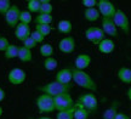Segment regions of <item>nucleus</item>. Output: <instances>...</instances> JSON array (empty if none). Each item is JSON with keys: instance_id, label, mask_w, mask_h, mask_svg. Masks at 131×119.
Returning <instances> with one entry per match:
<instances>
[{"instance_id": "1", "label": "nucleus", "mask_w": 131, "mask_h": 119, "mask_svg": "<svg viewBox=\"0 0 131 119\" xmlns=\"http://www.w3.org/2000/svg\"><path fill=\"white\" fill-rule=\"evenodd\" d=\"M72 80L74 81L79 88L85 89L89 92H96L97 91L96 81L91 78L89 73H86L85 71H78L75 68H72Z\"/></svg>"}, {"instance_id": "2", "label": "nucleus", "mask_w": 131, "mask_h": 119, "mask_svg": "<svg viewBox=\"0 0 131 119\" xmlns=\"http://www.w3.org/2000/svg\"><path fill=\"white\" fill-rule=\"evenodd\" d=\"M38 90L41 91V94L49 95L51 97H57L62 94H69L70 85H64V84H61L58 81L53 80L41 86H38Z\"/></svg>"}, {"instance_id": "3", "label": "nucleus", "mask_w": 131, "mask_h": 119, "mask_svg": "<svg viewBox=\"0 0 131 119\" xmlns=\"http://www.w3.org/2000/svg\"><path fill=\"white\" fill-rule=\"evenodd\" d=\"M80 105L81 107H84L85 110H88L91 113V112H96L98 110V100L97 96L95 95L94 92H86V94H81L79 95V97L77 99V102Z\"/></svg>"}, {"instance_id": "4", "label": "nucleus", "mask_w": 131, "mask_h": 119, "mask_svg": "<svg viewBox=\"0 0 131 119\" xmlns=\"http://www.w3.org/2000/svg\"><path fill=\"white\" fill-rule=\"evenodd\" d=\"M35 106H37L39 113L41 114H46V113H52L55 112V102H53V97L45 94L39 95L35 99Z\"/></svg>"}, {"instance_id": "5", "label": "nucleus", "mask_w": 131, "mask_h": 119, "mask_svg": "<svg viewBox=\"0 0 131 119\" xmlns=\"http://www.w3.org/2000/svg\"><path fill=\"white\" fill-rule=\"evenodd\" d=\"M53 102H55V111H57V112L72 110V108H74L75 105L70 94H62L57 97H53Z\"/></svg>"}, {"instance_id": "6", "label": "nucleus", "mask_w": 131, "mask_h": 119, "mask_svg": "<svg viewBox=\"0 0 131 119\" xmlns=\"http://www.w3.org/2000/svg\"><path fill=\"white\" fill-rule=\"evenodd\" d=\"M97 10L102 18L113 19L114 15L117 12V7L109 0H97Z\"/></svg>"}, {"instance_id": "7", "label": "nucleus", "mask_w": 131, "mask_h": 119, "mask_svg": "<svg viewBox=\"0 0 131 119\" xmlns=\"http://www.w3.org/2000/svg\"><path fill=\"white\" fill-rule=\"evenodd\" d=\"M113 22L115 24V27L118 29L123 30L125 34L130 33V21H129V17L127 15L120 9H117V12L113 17Z\"/></svg>"}, {"instance_id": "8", "label": "nucleus", "mask_w": 131, "mask_h": 119, "mask_svg": "<svg viewBox=\"0 0 131 119\" xmlns=\"http://www.w3.org/2000/svg\"><path fill=\"white\" fill-rule=\"evenodd\" d=\"M19 15H21V10L17 5L12 4L10 10L5 14L4 18L6 24L9 26L10 28H16V26L19 23Z\"/></svg>"}, {"instance_id": "9", "label": "nucleus", "mask_w": 131, "mask_h": 119, "mask_svg": "<svg viewBox=\"0 0 131 119\" xmlns=\"http://www.w3.org/2000/svg\"><path fill=\"white\" fill-rule=\"evenodd\" d=\"M85 38L88 39L90 43L95 44V45H98L103 39L106 38V35L102 32L101 27H94L92 26V27H89V28L85 30Z\"/></svg>"}, {"instance_id": "10", "label": "nucleus", "mask_w": 131, "mask_h": 119, "mask_svg": "<svg viewBox=\"0 0 131 119\" xmlns=\"http://www.w3.org/2000/svg\"><path fill=\"white\" fill-rule=\"evenodd\" d=\"M27 79V74L22 68H12L7 74V80L10 84H12L15 86L22 85Z\"/></svg>"}, {"instance_id": "11", "label": "nucleus", "mask_w": 131, "mask_h": 119, "mask_svg": "<svg viewBox=\"0 0 131 119\" xmlns=\"http://www.w3.org/2000/svg\"><path fill=\"white\" fill-rule=\"evenodd\" d=\"M75 48H77V43L75 39L70 35H67L64 38H62L58 43V50L64 55H70L74 52Z\"/></svg>"}, {"instance_id": "12", "label": "nucleus", "mask_w": 131, "mask_h": 119, "mask_svg": "<svg viewBox=\"0 0 131 119\" xmlns=\"http://www.w3.org/2000/svg\"><path fill=\"white\" fill-rule=\"evenodd\" d=\"M101 29L104 33V35H108L109 38H118V28L113 22V19L102 18L101 21Z\"/></svg>"}, {"instance_id": "13", "label": "nucleus", "mask_w": 131, "mask_h": 119, "mask_svg": "<svg viewBox=\"0 0 131 119\" xmlns=\"http://www.w3.org/2000/svg\"><path fill=\"white\" fill-rule=\"evenodd\" d=\"M30 33H32V30H30V26L29 24H24V23H18L16 26V28H15V37L17 40H19L21 43L26 40L27 38L30 37Z\"/></svg>"}, {"instance_id": "14", "label": "nucleus", "mask_w": 131, "mask_h": 119, "mask_svg": "<svg viewBox=\"0 0 131 119\" xmlns=\"http://www.w3.org/2000/svg\"><path fill=\"white\" fill-rule=\"evenodd\" d=\"M91 56L88 55V53H79L77 57H75V61H74V67L75 69L78 71H85L88 67L91 64Z\"/></svg>"}, {"instance_id": "15", "label": "nucleus", "mask_w": 131, "mask_h": 119, "mask_svg": "<svg viewBox=\"0 0 131 119\" xmlns=\"http://www.w3.org/2000/svg\"><path fill=\"white\" fill-rule=\"evenodd\" d=\"M55 80L64 84V85H70L72 81V68H62L55 74Z\"/></svg>"}, {"instance_id": "16", "label": "nucleus", "mask_w": 131, "mask_h": 119, "mask_svg": "<svg viewBox=\"0 0 131 119\" xmlns=\"http://www.w3.org/2000/svg\"><path fill=\"white\" fill-rule=\"evenodd\" d=\"M97 49L102 55H109V53H112L113 51H114L115 43H114L113 39H111V38H104L102 41L97 45Z\"/></svg>"}, {"instance_id": "17", "label": "nucleus", "mask_w": 131, "mask_h": 119, "mask_svg": "<svg viewBox=\"0 0 131 119\" xmlns=\"http://www.w3.org/2000/svg\"><path fill=\"white\" fill-rule=\"evenodd\" d=\"M118 79L124 84H131V68L129 67H120L118 69Z\"/></svg>"}, {"instance_id": "18", "label": "nucleus", "mask_w": 131, "mask_h": 119, "mask_svg": "<svg viewBox=\"0 0 131 119\" xmlns=\"http://www.w3.org/2000/svg\"><path fill=\"white\" fill-rule=\"evenodd\" d=\"M118 107H119V102L114 101L112 105L102 113V119H115V117L118 114Z\"/></svg>"}, {"instance_id": "19", "label": "nucleus", "mask_w": 131, "mask_h": 119, "mask_svg": "<svg viewBox=\"0 0 131 119\" xmlns=\"http://www.w3.org/2000/svg\"><path fill=\"white\" fill-rule=\"evenodd\" d=\"M101 17V15L98 12L97 7H94V9H85L84 10V18L88 21V22H96L98 18Z\"/></svg>"}, {"instance_id": "20", "label": "nucleus", "mask_w": 131, "mask_h": 119, "mask_svg": "<svg viewBox=\"0 0 131 119\" xmlns=\"http://www.w3.org/2000/svg\"><path fill=\"white\" fill-rule=\"evenodd\" d=\"M73 29V24L69 19H61L57 23V30L62 34H69Z\"/></svg>"}, {"instance_id": "21", "label": "nucleus", "mask_w": 131, "mask_h": 119, "mask_svg": "<svg viewBox=\"0 0 131 119\" xmlns=\"http://www.w3.org/2000/svg\"><path fill=\"white\" fill-rule=\"evenodd\" d=\"M19 61L22 62H30L33 60V53L32 50L24 48V46H19L18 49V56H17Z\"/></svg>"}, {"instance_id": "22", "label": "nucleus", "mask_w": 131, "mask_h": 119, "mask_svg": "<svg viewBox=\"0 0 131 119\" xmlns=\"http://www.w3.org/2000/svg\"><path fill=\"white\" fill-rule=\"evenodd\" d=\"M39 52L41 55L44 58H47V57H52L53 56V46H52L50 43H42L40 45V49H39Z\"/></svg>"}, {"instance_id": "23", "label": "nucleus", "mask_w": 131, "mask_h": 119, "mask_svg": "<svg viewBox=\"0 0 131 119\" xmlns=\"http://www.w3.org/2000/svg\"><path fill=\"white\" fill-rule=\"evenodd\" d=\"M90 112L88 110H85L84 107H81L80 105L75 103L74 105V119H89Z\"/></svg>"}, {"instance_id": "24", "label": "nucleus", "mask_w": 131, "mask_h": 119, "mask_svg": "<svg viewBox=\"0 0 131 119\" xmlns=\"http://www.w3.org/2000/svg\"><path fill=\"white\" fill-rule=\"evenodd\" d=\"M18 49L19 46L15 45V44H10L7 49L4 51V57L6 60H12V58H16L18 56Z\"/></svg>"}, {"instance_id": "25", "label": "nucleus", "mask_w": 131, "mask_h": 119, "mask_svg": "<svg viewBox=\"0 0 131 119\" xmlns=\"http://www.w3.org/2000/svg\"><path fill=\"white\" fill-rule=\"evenodd\" d=\"M53 21L52 15H47V14H38L34 18L35 24H51Z\"/></svg>"}, {"instance_id": "26", "label": "nucleus", "mask_w": 131, "mask_h": 119, "mask_svg": "<svg viewBox=\"0 0 131 119\" xmlns=\"http://www.w3.org/2000/svg\"><path fill=\"white\" fill-rule=\"evenodd\" d=\"M52 11H53V6H52V3L50 0H40V10H39V14L52 15Z\"/></svg>"}, {"instance_id": "27", "label": "nucleus", "mask_w": 131, "mask_h": 119, "mask_svg": "<svg viewBox=\"0 0 131 119\" xmlns=\"http://www.w3.org/2000/svg\"><path fill=\"white\" fill-rule=\"evenodd\" d=\"M42 66H44V68L46 69V71H55L57 68V66H58V61H57L56 58L53 57H47L44 60V62H42Z\"/></svg>"}, {"instance_id": "28", "label": "nucleus", "mask_w": 131, "mask_h": 119, "mask_svg": "<svg viewBox=\"0 0 131 119\" xmlns=\"http://www.w3.org/2000/svg\"><path fill=\"white\" fill-rule=\"evenodd\" d=\"M40 10V0H28L27 1V11L30 14H39Z\"/></svg>"}, {"instance_id": "29", "label": "nucleus", "mask_w": 131, "mask_h": 119, "mask_svg": "<svg viewBox=\"0 0 131 119\" xmlns=\"http://www.w3.org/2000/svg\"><path fill=\"white\" fill-rule=\"evenodd\" d=\"M35 30L39 32L42 37H47L49 34L51 33L52 27L51 24H35Z\"/></svg>"}, {"instance_id": "30", "label": "nucleus", "mask_w": 131, "mask_h": 119, "mask_svg": "<svg viewBox=\"0 0 131 119\" xmlns=\"http://www.w3.org/2000/svg\"><path fill=\"white\" fill-rule=\"evenodd\" d=\"M56 119H74V108L56 113Z\"/></svg>"}, {"instance_id": "31", "label": "nucleus", "mask_w": 131, "mask_h": 119, "mask_svg": "<svg viewBox=\"0 0 131 119\" xmlns=\"http://www.w3.org/2000/svg\"><path fill=\"white\" fill-rule=\"evenodd\" d=\"M33 21V16L32 14L27 11V10H22L21 15H19V23H24V24H29Z\"/></svg>"}, {"instance_id": "32", "label": "nucleus", "mask_w": 131, "mask_h": 119, "mask_svg": "<svg viewBox=\"0 0 131 119\" xmlns=\"http://www.w3.org/2000/svg\"><path fill=\"white\" fill-rule=\"evenodd\" d=\"M11 1L10 0H0V15L5 16V14L7 12L11 7Z\"/></svg>"}, {"instance_id": "33", "label": "nucleus", "mask_w": 131, "mask_h": 119, "mask_svg": "<svg viewBox=\"0 0 131 119\" xmlns=\"http://www.w3.org/2000/svg\"><path fill=\"white\" fill-rule=\"evenodd\" d=\"M30 38H32L37 44H42V43H44V39H45V37H42L39 32L34 30V32H32V33H30Z\"/></svg>"}, {"instance_id": "34", "label": "nucleus", "mask_w": 131, "mask_h": 119, "mask_svg": "<svg viewBox=\"0 0 131 119\" xmlns=\"http://www.w3.org/2000/svg\"><path fill=\"white\" fill-rule=\"evenodd\" d=\"M81 5L84 9H94L97 7V0H83Z\"/></svg>"}, {"instance_id": "35", "label": "nucleus", "mask_w": 131, "mask_h": 119, "mask_svg": "<svg viewBox=\"0 0 131 119\" xmlns=\"http://www.w3.org/2000/svg\"><path fill=\"white\" fill-rule=\"evenodd\" d=\"M37 45H38V44L35 43V41H34V40H33V39L30 38V37H29V38H27L26 40H23V41H22V46H24V48L29 49V50L34 49L35 46H37Z\"/></svg>"}, {"instance_id": "36", "label": "nucleus", "mask_w": 131, "mask_h": 119, "mask_svg": "<svg viewBox=\"0 0 131 119\" xmlns=\"http://www.w3.org/2000/svg\"><path fill=\"white\" fill-rule=\"evenodd\" d=\"M9 45H10L9 39L6 38V37H0V51L1 52H4Z\"/></svg>"}, {"instance_id": "37", "label": "nucleus", "mask_w": 131, "mask_h": 119, "mask_svg": "<svg viewBox=\"0 0 131 119\" xmlns=\"http://www.w3.org/2000/svg\"><path fill=\"white\" fill-rule=\"evenodd\" d=\"M115 119H131V118L127 114L123 113V112H118V114H117V117H115Z\"/></svg>"}, {"instance_id": "38", "label": "nucleus", "mask_w": 131, "mask_h": 119, "mask_svg": "<svg viewBox=\"0 0 131 119\" xmlns=\"http://www.w3.org/2000/svg\"><path fill=\"white\" fill-rule=\"evenodd\" d=\"M5 97H6V94H5L4 89H3V88H0V102H1V101H4Z\"/></svg>"}, {"instance_id": "39", "label": "nucleus", "mask_w": 131, "mask_h": 119, "mask_svg": "<svg viewBox=\"0 0 131 119\" xmlns=\"http://www.w3.org/2000/svg\"><path fill=\"white\" fill-rule=\"evenodd\" d=\"M126 96H127V99H129V101L131 102V85L129 86V89L126 91Z\"/></svg>"}, {"instance_id": "40", "label": "nucleus", "mask_w": 131, "mask_h": 119, "mask_svg": "<svg viewBox=\"0 0 131 119\" xmlns=\"http://www.w3.org/2000/svg\"><path fill=\"white\" fill-rule=\"evenodd\" d=\"M29 119H52V118L47 117V115H42V117H39V118H29Z\"/></svg>"}, {"instance_id": "41", "label": "nucleus", "mask_w": 131, "mask_h": 119, "mask_svg": "<svg viewBox=\"0 0 131 119\" xmlns=\"http://www.w3.org/2000/svg\"><path fill=\"white\" fill-rule=\"evenodd\" d=\"M3 113H4V110H3V107H1V106H0V117H1V115H3Z\"/></svg>"}]
</instances>
